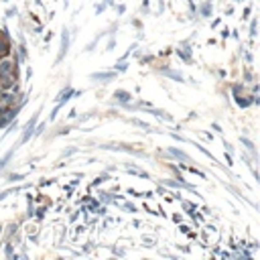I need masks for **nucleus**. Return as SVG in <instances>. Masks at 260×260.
<instances>
[{
    "mask_svg": "<svg viewBox=\"0 0 260 260\" xmlns=\"http://www.w3.org/2000/svg\"><path fill=\"white\" fill-rule=\"evenodd\" d=\"M39 120V116L35 114L31 120H29V124H27V128H24V134H23V142H27L29 140V136H31V132H33V128H35V122Z\"/></svg>",
    "mask_w": 260,
    "mask_h": 260,
    "instance_id": "1",
    "label": "nucleus"
},
{
    "mask_svg": "<svg viewBox=\"0 0 260 260\" xmlns=\"http://www.w3.org/2000/svg\"><path fill=\"white\" fill-rule=\"evenodd\" d=\"M67 47H69V33H67V31H63V39H61V53H59L57 61H61V59H63V55L67 53Z\"/></svg>",
    "mask_w": 260,
    "mask_h": 260,
    "instance_id": "2",
    "label": "nucleus"
},
{
    "mask_svg": "<svg viewBox=\"0 0 260 260\" xmlns=\"http://www.w3.org/2000/svg\"><path fill=\"white\" fill-rule=\"evenodd\" d=\"M92 79H98V81H108V79H114V73H92Z\"/></svg>",
    "mask_w": 260,
    "mask_h": 260,
    "instance_id": "3",
    "label": "nucleus"
},
{
    "mask_svg": "<svg viewBox=\"0 0 260 260\" xmlns=\"http://www.w3.org/2000/svg\"><path fill=\"white\" fill-rule=\"evenodd\" d=\"M12 73V63L10 61H2L0 63V75H10Z\"/></svg>",
    "mask_w": 260,
    "mask_h": 260,
    "instance_id": "4",
    "label": "nucleus"
},
{
    "mask_svg": "<svg viewBox=\"0 0 260 260\" xmlns=\"http://www.w3.org/2000/svg\"><path fill=\"white\" fill-rule=\"evenodd\" d=\"M114 98H116V100H120V102H124V104H126V102H130V98H132V96H130L128 92H122V89H118V92H114Z\"/></svg>",
    "mask_w": 260,
    "mask_h": 260,
    "instance_id": "5",
    "label": "nucleus"
},
{
    "mask_svg": "<svg viewBox=\"0 0 260 260\" xmlns=\"http://www.w3.org/2000/svg\"><path fill=\"white\" fill-rule=\"evenodd\" d=\"M165 75H169V77H173V79H177V81H183V75L181 73H177V71H169V69H165Z\"/></svg>",
    "mask_w": 260,
    "mask_h": 260,
    "instance_id": "6",
    "label": "nucleus"
},
{
    "mask_svg": "<svg viewBox=\"0 0 260 260\" xmlns=\"http://www.w3.org/2000/svg\"><path fill=\"white\" fill-rule=\"evenodd\" d=\"M171 154H175L177 159H181V161H189V157L185 153H181V150H177V149H171Z\"/></svg>",
    "mask_w": 260,
    "mask_h": 260,
    "instance_id": "7",
    "label": "nucleus"
},
{
    "mask_svg": "<svg viewBox=\"0 0 260 260\" xmlns=\"http://www.w3.org/2000/svg\"><path fill=\"white\" fill-rule=\"evenodd\" d=\"M0 53H2V55H6V53H8V43H6V41L0 43Z\"/></svg>",
    "mask_w": 260,
    "mask_h": 260,
    "instance_id": "8",
    "label": "nucleus"
},
{
    "mask_svg": "<svg viewBox=\"0 0 260 260\" xmlns=\"http://www.w3.org/2000/svg\"><path fill=\"white\" fill-rule=\"evenodd\" d=\"M236 102H238V106H248V104H250V100H242L240 96H236Z\"/></svg>",
    "mask_w": 260,
    "mask_h": 260,
    "instance_id": "9",
    "label": "nucleus"
},
{
    "mask_svg": "<svg viewBox=\"0 0 260 260\" xmlns=\"http://www.w3.org/2000/svg\"><path fill=\"white\" fill-rule=\"evenodd\" d=\"M132 124H136V126H140V128H146V130H149V124L140 122V120H132Z\"/></svg>",
    "mask_w": 260,
    "mask_h": 260,
    "instance_id": "10",
    "label": "nucleus"
},
{
    "mask_svg": "<svg viewBox=\"0 0 260 260\" xmlns=\"http://www.w3.org/2000/svg\"><path fill=\"white\" fill-rule=\"evenodd\" d=\"M242 142H244V144L248 146V149L252 150V153H256V149H254V144H252V142H250V140H244V138H242Z\"/></svg>",
    "mask_w": 260,
    "mask_h": 260,
    "instance_id": "11",
    "label": "nucleus"
},
{
    "mask_svg": "<svg viewBox=\"0 0 260 260\" xmlns=\"http://www.w3.org/2000/svg\"><path fill=\"white\" fill-rule=\"evenodd\" d=\"M201 12H203V14H207V12H209V4H205V6L201 8Z\"/></svg>",
    "mask_w": 260,
    "mask_h": 260,
    "instance_id": "12",
    "label": "nucleus"
}]
</instances>
